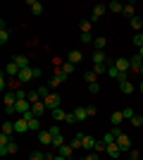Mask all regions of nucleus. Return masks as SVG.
<instances>
[{"label":"nucleus","mask_w":143,"mask_h":160,"mask_svg":"<svg viewBox=\"0 0 143 160\" xmlns=\"http://www.w3.org/2000/svg\"><path fill=\"white\" fill-rule=\"evenodd\" d=\"M112 134H115V141H117V146L122 148V153H129V151H131V139H129V134H124L119 127H112Z\"/></svg>","instance_id":"1"},{"label":"nucleus","mask_w":143,"mask_h":160,"mask_svg":"<svg viewBox=\"0 0 143 160\" xmlns=\"http://www.w3.org/2000/svg\"><path fill=\"white\" fill-rule=\"evenodd\" d=\"M43 103H45V108L53 112V110H57V108L62 105V96L60 93H50L48 98H43Z\"/></svg>","instance_id":"2"},{"label":"nucleus","mask_w":143,"mask_h":160,"mask_svg":"<svg viewBox=\"0 0 143 160\" xmlns=\"http://www.w3.org/2000/svg\"><path fill=\"white\" fill-rule=\"evenodd\" d=\"M31 105H34V103H29L26 98H24V100H17V103H14V112L21 117V115H26L29 110H31Z\"/></svg>","instance_id":"3"},{"label":"nucleus","mask_w":143,"mask_h":160,"mask_svg":"<svg viewBox=\"0 0 143 160\" xmlns=\"http://www.w3.org/2000/svg\"><path fill=\"white\" fill-rule=\"evenodd\" d=\"M19 72H21V69H19V65H17V62H7V65H5V74L10 77V79H17V77H19Z\"/></svg>","instance_id":"4"},{"label":"nucleus","mask_w":143,"mask_h":160,"mask_svg":"<svg viewBox=\"0 0 143 160\" xmlns=\"http://www.w3.org/2000/svg\"><path fill=\"white\" fill-rule=\"evenodd\" d=\"M17 79H19L21 84H29V81L34 79V67H26V69H21V72H19V77H17Z\"/></svg>","instance_id":"5"},{"label":"nucleus","mask_w":143,"mask_h":160,"mask_svg":"<svg viewBox=\"0 0 143 160\" xmlns=\"http://www.w3.org/2000/svg\"><path fill=\"white\" fill-rule=\"evenodd\" d=\"M134 91H136V86H134V84H131L129 79H126V81H119V93H124V96H131Z\"/></svg>","instance_id":"6"},{"label":"nucleus","mask_w":143,"mask_h":160,"mask_svg":"<svg viewBox=\"0 0 143 160\" xmlns=\"http://www.w3.org/2000/svg\"><path fill=\"white\" fill-rule=\"evenodd\" d=\"M105 153H107L110 158H119V155H122V148L117 146V141H112V143H107V148H105Z\"/></svg>","instance_id":"7"},{"label":"nucleus","mask_w":143,"mask_h":160,"mask_svg":"<svg viewBox=\"0 0 143 160\" xmlns=\"http://www.w3.org/2000/svg\"><path fill=\"white\" fill-rule=\"evenodd\" d=\"M26 5L31 7V14H36V17L43 14V2H38V0H26Z\"/></svg>","instance_id":"8"},{"label":"nucleus","mask_w":143,"mask_h":160,"mask_svg":"<svg viewBox=\"0 0 143 160\" xmlns=\"http://www.w3.org/2000/svg\"><path fill=\"white\" fill-rule=\"evenodd\" d=\"M38 141H41L43 146H53V134L48 132V129H41L38 132Z\"/></svg>","instance_id":"9"},{"label":"nucleus","mask_w":143,"mask_h":160,"mask_svg":"<svg viewBox=\"0 0 143 160\" xmlns=\"http://www.w3.org/2000/svg\"><path fill=\"white\" fill-rule=\"evenodd\" d=\"M24 132H31V129H29V122L24 117H19V120L14 122V134H24Z\"/></svg>","instance_id":"10"},{"label":"nucleus","mask_w":143,"mask_h":160,"mask_svg":"<svg viewBox=\"0 0 143 160\" xmlns=\"http://www.w3.org/2000/svg\"><path fill=\"white\" fill-rule=\"evenodd\" d=\"M124 120H126V117H124V112H122V110H115V112L110 115V122H112V127H119V124H122Z\"/></svg>","instance_id":"11"},{"label":"nucleus","mask_w":143,"mask_h":160,"mask_svg":"<svg viewBox=\"0 0 143 160\" xmlns=\"http://www.w3.org/2000/svg\"><path fill=\"white\" fill-rule=\"evenodd\" d=\"M105 12H107V5H95V7H93V12H91V22L100 19Z\"/></svg>","instance_id":"12"},{"label":"nucleus","mask_w":143,"mask_h":160,"mask_svg":"<svg viewBox=\"0 0 143 160\" xmlns=\"http://www.w3.org/2000/svg\"><path fill=\"white\" fill-rule=\"evenodd\" d=\"M81 60H83V53H81V50H69L67 62H72V65H79Z\"/></svg>","instance_id":"13"},{"label":"nucleus","mask_w":143,"mask_h":160,"mask_svg":"<svg viewBox=\"0 0 143 160\" xmlns=\"http://www.w3.org/2000/svg\"><path fill=\"white\" fill-rule=\"evenodd\" d=\"M115 67H117V72H131V62L126 60V58H119V60L115 62Z\"/></svg>","instance_id":"14"},{"label":"nucleus","mask_w":143,"mask_h":160,"mask_svg":"<svg viewBox=\"0 0 143 160\" xmlns=\"http://www.w3.org/2000/svg\"><path fill=\"white\" fill-rule=\"evenodd\" d=\"M12 62H17V65H19V69H26V67H31V62H29L26 55H14Z\"/></svg>","instance_id":"15"},{"label":"nucleus","mask_w":143,"mask_h":160,"mask_svg":"<svg viewBox=\"0 0 143 160\" xmlns=\"http://www.w3.org/2000/svg\"><path fill=\"white\" fill-rule=\"evenodd\" d=\"M129 62H131V72H141V67H143V60H141V58H138V53L136 55H134V58H129Z\"/></svg>","instance_id":"16"},{"label":"nucleus","mask_w":143,"mask_h":160,"mask_svg":"<svg viewBox=\"0 0 143 160\" xmlns=\"http://www.w3.org/2000/svg\"><path fill=\"white\" fill-rule=\"evenodd\" d=\"M45 110H48V108H45V103H43V100H38V103H34V105H31V112H34L36 117H41Z\"/></svg>","instance_id":"17"},{"label":"nucleus","mask_w":143,"mask_h":160,"mask_svg":"<svg viewBox=\"0 0 143 160\" xmlns=\"http://www.w3.org/2000/svg\"><path fill=\"white\" fill-rule=\"evenodd\" d=\"M95 143H98V139H93L91 134H83V148H86V151H93Z\"/></svg>","instance_id":"18"},{"label":"nucleus","mask_w":143,"mask_h":160,"mask_svg":"<svg viewBox=\"0 0 143 160\" xmlns=\"http://www.w3.org/2000/svg\"><path fill=\"white\" fill-rule=\"evenodd\" d=\"M95 65H107V58H105L102 50H95V53H93V67Z\"/></svg>","instance_id":"19"},{"label":"nucleus","mask_w":143,"mask_h":160,"mask_svg":"<svg viewBox=\"0 0 143 160\" xmlns=\"http://www.w3.org/2000/svg\"><path fill=\"white\" fill-rule=\"evenodd\" d=\"M107 12L122 14V12H124V5H122V2H117V0H112V2H110V5H107Z\"/></svg>","instance_id":"20"},{"label":"nucleus","mask_w":143,"mask_h":160,"mask_svg":"<svg viewBox=\"0 0 143 160\" xmlns=\"http://www.w3.org/2000/svg\"><path fill=\"white\" fill-rule=\"evenodd\" d=\"M129 22H131V29H134L136 33H138V31H143V19L138 17V14H136V17H131Z\"/></svg>","instance_id":"21"},{"label":"nucleus","mask_w":143,"mask_h":160,"mask_svg":"<svg viewBox=\"0 0 143 160\" xmlns=\"http://www.w3.org/2000/svg\"><path fill=\"white\" fill-rule=\"evenodd\" d=\"M122 14H126V17H136V2H126V5H124V12Z\"/></svg>","instance_id":"22"},{"label":"nucleus","mask_w":143,"mask_h":160,"mask_svg":"<svg viewBox=\"0 0 143 160\" xmlns=\"http://www.w3.org/2000/svg\"><path fill=\"white\" fill-rule=\"evenodd\" d=\"M50 115H53V120H55V122H60V120L64 122V120H67V115H69V112H64L62 108H57V110H53Z\"/></svg>","instance_id":"23"},{"label":"nucleus","mask_w":143,"mask_h":160,"mask_svg":"<svg viewBox=\"0 0 143 160\" xmlns=\"http://www.w3.org/2000/svg\"><path fill=\"white\" fill-rule=\"evenodd\" d=\"M14 103H17L14 91H7V93H5V108H14Z\"/></svg>","instance_id":"24"},{"label":"nucleus","mask_w":143,"mask_h":160,"mask_svg":"<svg viewBox=\"0 0 143 160\" xmlns=\"http://www.w3.org/2000/svg\"><path fill=\"white\" fill-rule=\"evenodd\" d=\"M57 153H60V155H64V158H69V160H72V155H74V148L69 146V143H64V146H62L60 151H57Z\"/></svg>","instance_id":"25"},{"label":"nucleus","mask_w":143,"mask_h":160,"mask_svg":"<svg viewBox=\"0 0 143 160\" xmlns=\"http://www.w3.org/2000/svg\"><path fill=\"white\" fill-rule=\"evenodd\" d=\"M74 115H76V122L88 120V112H86V108H76V110H74Z\"/></svg>","instance_id":"26"},{"label":"nucleus","mask_w":143,"mask_h":160,"mask_svg":"<svg viewBox=\"0 0 143 160\" xmlns=\"http://www.w3.org/2000/svg\"><path fill=\"white\" fill-rule=\"evenodd\" d=\"M83 79H86V84H95V81H98V74H95L93 69H88V72H83Z\"/></svg>","instance_id":"27"},{"label":"nucleus","mask_w":143,"mask_h":160,"mask_svg":"<svg viewBox=\"0 0 143 160\" xmlns=\"http://www.w3.org/2000/svg\"><path fill=\"white\" fill-rule=\"evenodd\" d=\"M2 134H5V136H12L14 134V122H2Z\"/></svg>","instance_id":"28"},{"label":"nucleus","mask_w":143,"mask_h":160,"mask_svg":"<svg viewBox=\"0 0 143 160\" xmlns=\"http://www.w3.org/2000/svg\"><path fill=\"white\" fill-rule=\"evenodd\" d=\"M69 146L74 148V151H76V148H83V134H76V136H74V141H72Z\"/></svg>","instance_id":"29"},{"label":"nucleus","mask_w":143,"mask_h":160,"mask_svg":"<svg viewBox=\"0 0 143 160\" xmlns=\"http://www.w3.org/2000/svg\"><path fill=\"white\" fill-rule=\"evenodd\" d=\"M0 27H2V29H0V43H2V46H5L7 41H10V31H7V29H5V22H2V24H0Z\"/></svg>","instance_id":"30"},{"label":"nucleus","mask_w":143,"mask_h":160,"mask_svg":"<svg viewBox=\"0 0 143 160\" xmlns=\"http://www.w3.org/2000/svg\"><path fill=\"white\" fill-rule=\"evenodd\" d=\"M64 143H67V141H64V136H62V134H57V136H53V146L57 148V151H60V148L64 146Z\"/></svg>","instance_id":"31"},{"label":"nucleus","mask_w":143,"mask_h":160,"mask_svg":"<svg viewBox=\"0 0 143 160\" xmlns=\"http://www.w3.org/2000/svg\"><path fill=\"white\" fill-rule=\"evenodd\" d=\"M29 129L31 132H41V117H34V120L29 122Z\"/></svg>","instance_id":"32"},{"label":"nucleus","mask_w":143,"mask_h":160,"mask_svg":"<svg viewBox=\"0 0 143 160\" xmlns=\"http://www.w3.org/2000/svg\"><path fill=\"white\" fill-rule=\"evenodd\" d=\"M93 43H95V50H102V48L107 46V38H105V36H98Z\"/></svg>","instance_id":"33"},{"label":"nucleus","mask_w":143,"mask_h":160,"mask_svg":"<svg viewBox=\"0 0 143 160\" xmlns=\"http://www.w3.org/2000/svg\"><path fill=\"white\" fill-rule=\"evenodd\" d=\"M36 91H38V96H41V100L50 96V86H48V84H45V86H38V88H36Z\"/></svg>","instance_id":"34"},{"label":"nucleus","mask_w":143,"mask_h":160,"mask_svg":"<svg viewBox=\"0 0 143 160\" xmlns=\"http://www.w3.org/2000/svg\"><path fill=\"white\" fill-rule=\"evenodd\" d=\"M60 72H64L69 77V74L74 72V65H72V62H62V67H60Z\"/></svg>","instance_id":"35"},{"label":"nucleus","mask_w":143,"mask_h":160,"mask_svg":"<svg viewBox=\"0 0 143 160\" xmlns=\"http://www.w3.org/2000/svg\"><path fill=\"white\" fill-rule=\"evenodd\" d=\"M131 127H143V115H134V117H131Z\"/></svg>","instance_id":"36"},{"label":"nucleus","mask_w":143,"mask_h":160,"mask_svg":"<svg viewBox=\"0 0 143 160\" xmlns=\"http://www.w3.org/2000/svg\"><path fill=\"white\" fill-rule=\"evenodd\" d=\"M134 46H136V48H143V31L134 33Z\"/></svg>","instance_id":"37"},{"label":"nucleus","mask_w":143,"mask_h":160,"mask_svg":"<svg viewBox=\"0 0 143 160\" xmlns=\"http://www.w3.org/2000/svg\"><path fill=\"white\" fill-rule=\"evenodd\" d=\"M26 100H29V103H38V100H41V96H38V91H29Z\"/></svg>","instance_id":"38"},{"label":"nucleus","mask_w":143,"mask_h":160,"mask_svg":"<svg viewBox=\"0 0 143 160\" xmlns=\"http://www.w3.org/2000/svg\"><path fill=\"white\" fill-rule=\"evenodd\" d=\"M29 160H45V153L43 151H34V153L29 155Z\"/></svg>","instance_id":"39"},{"label":"nucleus","mask_w":143,"mask_h":160,"mask_svg":"<svg viewBox=\"0 0 143 160\" xmlns=\"http://www.w3.org/2000/svg\"><path fill=\"white\" fill-rule=\"evenodd\" d=\"M17 151H19V146H17L14 141H10V143H7V155H14Z\"/></svg>","instance_id":"40"},{"label":"nucleus","mask_w":143,"mask_h":160,"mask_svg":"<svg viewBox=\"0 0 143 160\" xmlns=\"http://www.w3.org/2000/svg\"><path fill=\"white\" fill-rule=\"evenodd\" d=\"M14 96H17V100H24V98L29 96V91H26V88H17V91H14Z\"/></svg>","instance_id":"41"},{"label":"nucleus","mask_w":143,"mask_h":160,"mask_svg":"<svg viewBox=\"0 0 143 160\" xmlns=\"http://www.w3.org/2000/svg\"><path fill=\"white\" fill-rule=\"evenodd\" d=\"M105 148H107V143H105V141H98V143H95V153H105Z\"/></svg>","instance_id":"42"},{"label":"nucleus","mask_w":143,"mask_h":160,"mask_svg":"<svg viewBox=\"0 0 143 160\" xmlns=\"http://www.w3.org/2000/svg\"><path fill=\"white\" fill-rule=\"evenodd\" d=\"M107 77H112V79H117V77H119V72H117V67H115V65L107 67Z\"/></svg>","instance_id":"43"},{"label":"nucleus","mask_w":143,"mask_h":160,"mask_svg":"<svg viewBox=\"0 0 143 160\" xmlns=\"http://www.w3.org/2000/svg\"><path fill=\"white\" fill-rule=\"evenodd\" d=\"M122 112H124V117H126V120H131V117L136 115V112H134V108H124Z\"/></svg>","instance_id":"44"},{"label":"nucleus","mask_w":143,"mask_h":160,"mask_svg":"<svg viewBox=\"0 0 143 160\" xmlns=\"http://www.w3.org/2000/svg\"><path fill=\"white\" fill-rule=\"evenodd\" d=\"M81 33H91V19L88 22H81Z\"/></svg>","instance_id":"45"},{"label":"nucleus","mask_w":143,"mask_h":160,"mask_svg":"<svg viewBox=\"0 0 143 160\" xmlns=\"http://www.w3.org/2000/svg\"><path fill=\"white\" fill-rule=\"evenodd\" d=\"M93 36H91V33H81V43H93Z\"/></svg>","instance_id":"46"},{"label":"nucleus","mask_w":143,"mask_h":160,"mask_svg":"<svg viewBox=\"0 0 143 160\" xmlns=\"http://www.w3.org/2000/svg\"><path fill=\"white\" fill-rule=\"evenodd\" d=\"M83 160H100V153H95V151H91V153L86 155Z\"/></svg>","instance_id":"47"},{"label":"nucleus","mask_w":143,"mask_h":160,"mask_svg":"<svg viewBox=\"0 0 143 160\" xmlns=\"http://www.w3.org/2000/svg\"><path fill=\"white\" fill-rule=\"evenodd\" d=\"M88 91L91 93H98V91H100V84H98V81H95V84H88Z\"/></svg>","instance_id":"48"},{"label":"nucleus","mask_w":143,"mask_h":160,"mask_svg":"<svg viewBox=\"0 0 143 160\" xmlns=\"http://www.w3.org/2000/svg\"><path fill=\"white\" fill-rule=\"evenodd\" d=\"M129 158H131V160H141V158H143V155H141V153H138V151H129Z\"/></svg>","instance_id":"49"},{"label":"nucleus","mask_w":143,"mask_h":160,"mask_svg":"<svg viewBox=\"0 0 143 160\" xmlns=\"http://www.w3.org/2000/svg\"><path fill=\"white\" fill-rule=\"evenodd\" d=\"M48 132L53 134V136H57V134H60V127H57V124H53V127H48Z\"/></svg>","instance_id":"50"},{"label":"nucleus","mask_w":143,"mask_h":160,"mask_svg":"<svg viewBox=\"0 0 143 160\" xmlns=\"http://www.w3.org/2000/svg\"><path fill=\"white\" fill-rule=\"evenodd\" d=\"M86 112H88V117H95L98 110H95V105H88V108H86Z\"/></svg>","instance_id":"51"},{"label":"nucleus","mask_w":143,"mask_h":160,"mask_svg":"<svg viewBox=\"0 0 143 160\" xmlns=\"http://www.w3.org/2000/svg\"><path fill=\"white\" fill-rule=\"evenodd\" d=\"M41 74H43L41 67H34V79H41Z\"/></svg>","instance_id":"52"},{"label":"nucleus","mask_w":143,"mask_h":160,"mask_svg":"<svg viewBox=\"0 0 143 160\" xmlns=\"http://www.w3.org/2000/svg\"><path fill=\"white\" fill-rule=\"evenodd\" d=\"M138 93H143V79L138 81Z\"/></svg>","instance_id":"53"},{"label":"nucleus","mask_w":143,"mask_h":160,"mask_svg":"<svg viewBox=\"0 0 143 160\" xmlns=\"http://www.w3.org/2000/svg\"><path fill=\"white\" fill-rule=\"evenodd\" d=\"M138 58H141V60H143V48H138Z\"/></svg>","instance_id":"54"},{"label":"nucleus","mask_w":143,"mask_h":160,"mask_svg":"<svg viewBox=\"0 0 143 160\" xmlns=\"http://www.w3.org/2000/svg\"><path fill=\"white\" fill-rule=\"evenodd\" d=\"M138 74H141V79H143V67H141V72H138Z\"/></svg>","instance_id":"55"},{"label":"nucleus","mask_w":143,"mask_h":160,"mask_svg":"<svg viewBox=\"0 0 143 160\" xmlns=\"http://www.w3.org/2000/svg\"><path fill=\"white\" fill-rule=\"evenodd\" d=\"M141 160H143V158H141Z\"/></svg>","instance_id":"56"}]
</instances>
